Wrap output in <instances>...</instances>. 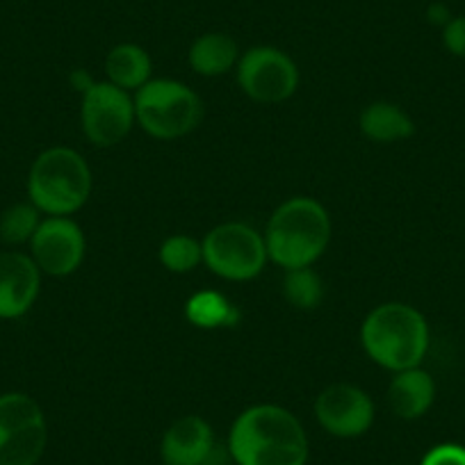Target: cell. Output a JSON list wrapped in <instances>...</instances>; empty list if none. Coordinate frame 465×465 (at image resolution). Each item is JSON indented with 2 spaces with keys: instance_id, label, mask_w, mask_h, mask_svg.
Returning a JSON list of instances; mask_svg holds the SVG:
<instances>
[{
  "instance_id": "obj_7",
  "label": "cell",
  "mask_w": 465,
  "mask_h": 465,
  "mask_svg": "<svg viewBox=\"0 0 465 465\" xmlns=\"http://www.w3.org/2000/svg\"><path fill=\"white\" fill-rule=\"evenodd\" d=\"M48 445V424L25 392L0 395V465H37Z\"/></svg>"
},
{
  "instance_id": "obj_24",
  "label": "cell",
  "mask_w": 465,
  "mask_h": 465,
  "mask_svg": "<svg viewBox=\"0 0 465 465\" xmlns=\"http://www.w3.org/2000/svg\"><path fill=\"white\" fill-rule=\"evenodd\" d=\"M427 21L431 25H440V28H445V25L451 21L450 7L442 5V3H431V5L427 7Z\"/></svg>"
},
{
  "instance_id": "obj_23",
  "label": "cell",
  "mask_w": 465,
  "mask_h": 465,
  "mask_svg": "<svg viewBox=\"0 0 465 465\" xmlns=\"http://www.w3.org/2000/svg\"><path fill=\"white\" fill-rule=\"evenodd\" d=\"M442 46L451 55L465 60V16H451L450 24L442 28Z\"/></svg>"
},
{
  "instance_id": "obj_25",
  "label": "cell",
  "mask_w": 465,
  "mask_h": 465,
  "mask_svg": "<svg viewBox=\"0 0 465 465\" xmlns=\"http://www.w3.org/2000/svg\"><path fill=\"white\" fill-rule=\"evenodd\" d=\"M69 83H71V84H74V87H75V89H78V92H80V96H83V94H84V92H87V89H89V87H92V84H94V83H96V80H94V78H92V75H89V74H87V71H83V69H75V71H74V74H71V75H69Z\"/></svg>"
},
{
  "instance_id": "obj_16",
  "label": "cell",
  "mask_w": 465,
  "mask_h": 465,
  "mask_svg": "<svg viewBox=\"0 0 465 465\" xmlns=\"http://www.w3.org/2000/svg\"><path fill=\"white\" fill-rule=\"evenodd\" d=\"M361 131L368 140L377 144H395V142L409 140L415 133V124L406 110H401L397 103L377 101L370 103L361 112Z\"/></svg>"
},
{
  "instance_id": "obj_1",
  "label": "cell",
  "mask_w": 465,
  "mask_h": 465,
  "mask_svg": "<svg viewBox=\"0 0 465 465\" xmlns=\"http://www.w3.org/2000/svg\"><path fill=\"white\" fill-rule=\"evenodd\" d=\"M226 451L235 465H306L311 442L292 411L256 404L231 424Z\"/></svg>"
},
{
  "instance_id": "obj_12",
  "label": "cell",
  "mask_w": 465,
  "mask_h": 465,
  "mask_svg": "<svg viewBox=\"0 0 465 465\" xmlns=\"http://www.w3.org/2000/svg\"><path fill=\"white\" fill-rule=\"evenodd\" d=\"M42 290V270L30 253L0 252V320H19L33 311Z\"/></svg>"
},
{
  "instance_id": "obj_15",
  "label": "cell",
  "mask_w": 465,
  "mask_h": 465,
  "mask_svg": "<svg viewBox=\"0 0 465 465\" xmlns=\"http://www.w3.org/2000/svg\"><path fill=\"white\" fill-rule=\"evenodd\" d=\"M192 71L205 78H217L228 74L240 62L238 42L226 33H205L192 42L187 51Z\"/></svg>"
},
{
  "instance_id": "obj_10",
  "label": "cell",
  "mask_w": 465,
  "mask_h": 465,
  "mask_svg": "<svg viewBox=\"0 0 465 465\" xmlns=\"http://www.w3.org/2000/svg\"><path fill=\"white\" fill-rule=\"evenodd\" d=\"M28 247L42 274L62 279L83 265L87 240L71 217H44Z\"/></svg>"
},
{
  "instance_id": "obj_5",
  "label": "cell",
  "mask_w": 465,
  "mask_h": 465,
  "mask_svg": "<svg viewBox=\"0 0 465 465\" xmlns=\"http://www.w3.org/2000/svg\"><path fill=\"white\" fill-rule=\"evenodd\" d=\"M137 124L146 135L172 142L185 137L201 124L203 105L199 94L172 78L149 80L133 96Z\"/></svg>"
},
{
  "instance_id": "obj_19",
  "label": "cell",
  "mask_w": 465,
  "mask_h": 465,
  "mask_svg": "<svg viewBox=\"0 0 465 465\" xmlns=\"http://www.w3.org/2000/svg\"><path fill=\"white\" fill-rule=\"evenodd\" d=\"M283 297L299 311H315L324 302V281L312 267L288 270L283 276Z\"/></svg>"
},
{
  "instance_id": "obj_21",
  "label": "cell",
  "mask_w": 465,
  "mask_h": 465,
  "mask_svg": "<svg viewBox=\"0 0 465 465\" xmlns=\"http://www.w3.org/2000/svg\"><path fill=\"white\" fill-rule=\"evenodd\" d=\"M158 258L173 274H190L192 270H196L203 262V247L192 235L176 232V235H172V238L160 244Z\"/></svg>"
},
{
  "instance_id": "obj_18",
  "label": "cell",
  "mask_w": 465,
  "mask_h": 465,
  "mask_svg": "<svg viewBox=\"0 0 465 465\" xmlns=\"http://www.w3.org/2000/svg\"><path fill=\"white\" fill-rule=\"evenodd\" d=\"M185 317L196 329L213 331L238 326L242 320V312L226 294L217 292V290H201L187 299Z\"/></svg>"
},
{
  "instance_id": "obj_4",
  "label": "cell",
  "mask_w": 465,
  "mask_h": 465,
  "mask_svg": "<svg viewBox=\"0 0 465 465\" xmlns=\"http://www.w3.org/2000/svg\"><path fill=\"white\" fill-rule=\"evenodd\" d=\"M28 201L46 217L78 213L92 194V169L69 146H51L35 158L28 172Z\"/></svg>"
},
{
  "instance_id": "obj_11",
  "label": "cell",
  "mask_w": 465,
  "mask_h": 465,
  "mask_svg": "<svg viewBox=\"0 0 465 465\" xmlns=\"http://www.w3.org/2000/svg\"><path fill=\"white\" fill-rule=\"evenodd\" d=\"M374 401L354 383H331L317 395L315 418L326 433L335 438H359L372 429Z\"/></svg>"
},
{
  "instance_id": "obj_3",
  "label": "cell",
  "mask_w": 465,
  "mask_h": 465,
  "mask_svg": "<svg viewBox=\"0 0 465 465\" xmlns=\"http://www.w3.org/2000/svg\"><path fill=\"white\" fill-rule=\"evenodd\" d=\"M431 333L418 308L388 302L370 311L361 324V344L365 354L391 372L420 368L429 351Z\"/></svg>"
},
{
  "instance_id": "obj_20",
  "label": "cell",
  "mask_w": 465,
  "mask_h": 465,
  "mask_svg": "<svg viewBox=\"0 0 465 465\" xmlns=\"http://www.w3.org/2000/svg\"><path fill=\"white\" fill-rule=\"evenodd\" d=\"M42 213L33 203H15L0 214V240L7 247H21L30 244L33 235L42 223Z\"/></svg>"
},
{
  "instance_id": "obj_13",
  "label": "cell",
  "mask_w": 465,
  "mask_h": 465,
  "mask_svg": "<svg viewBox=\"0 0 465 465\" xmlns=\"http://www.w3.org/2000/svg\"><path fill=\"white\" fill-rule=\"evenodd\" d=\"M164 465H213L217 440L208 420L201 415H183L164 431L160 442Z\"/></svg>"
},
{
  "instance_id": "obj_22",
  "label": "cell",
  "mask_w": 465,
  "mask_h": 465,
  "mask_svg": "<svg viewBox=\"0 0 465 465\" xmlns=\"http://www.w3.org/2000/svg\"><path fill=\"white\" fill-rule=\"evenodd\" d=\"M420 465H465V447L456 442H442L422 456Z\"/></svg>"
},
{
  "instance_id": "obj_14",
  "label": "cell",
  "mask_w": 465,
  "mask_h": 465,
  "mask_svg": "<svg viewBox=\"0 0 465 465\" xmlns=\"http://www.w3.org/2000/svg\"><path fill=\"white\" fill-rule=\"evenodd\" d=\"M436 401V381L422 368L395 372L388 386V406L401 420H418L429 413Z\"/></svg>"
},
{
  "instance_id": "obj_6",
  "label": "cell",
  "mask_w": 465,
  "mask_h": 465,
  "mask_svg": "<svg viewBox=\"0 0 465 465\" xmlns=\"http://www.w3.org/2000/svg\"><path fill=\"white\" fill-rule=\"evenodd\" d=\"M203 262L223 281H252L261 276L267 261L265 235L244 222H226L208 231L203 240Z\"/></svg>"
},
{
  "instance_id": "obj_9",
  "label": "cell",
  "mask_w": 465,
  "mask_h": 465,
  "mask_svg": "<svg viewBox=\"0 0 465 465\" xmlns=\"http://www.w3.org/2000/svg\"><path fill=\"white\" fill-rule=\"evenodd\" d=\"M238 84L261 105H279L294 96L299 69L292 57L274 46H253L238 62Z\"/></svg>"
},
{
  "instance_id": "obj_8",
  "label": "cell",
  "mask_w": 465,
  "mask_h": 465,
  "mask_svg": "<svg viewBox=\"0 0 465 465\" xmlns=\"http://www.w3.org/2000/svg\"><path fill=\"white\" fill-rule=\"evenodd\" d=\"M137 124L135 101L131 92L107 83H94L83 94L80 103V126L84 137L98 149L122 144Z\"/></svg>"
},
{
  "instance_id": "obj_17",
  "label": "cell",
  "mask_w": 465,
  "mask_h": 465,
  "mask_svg": "<svg viewBox=\"0 0 465 465\" xmlns=\"http://www.w3.org/2000/svg\"><path fill=\"white\" fill-rule=\"evenodd\" d=\"M151 55L137 44H116L105 57V74L107 83L126 92H137L151 80Z\"/></svg>"
},
{
  "instance_id": "obj_2",
  "label": "cell",
  "mask_w": 465,
  "mask_h": 465,
  "mask_svg": "<svg viewBox=\"0 0 465 465\" xmlns=\"http://www.w3.org/2000/svg\"><path fill=\"white\" fill-rule=\"evenodd\" d=\"M262 235L274 265L285 272L312 267L331 242V217L317 199L292 196L274 210Z\"/></svg>"
}]
</instances>
